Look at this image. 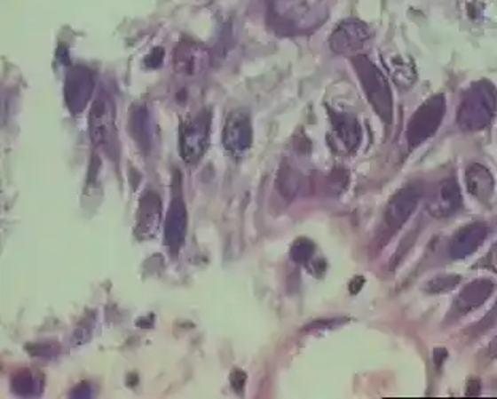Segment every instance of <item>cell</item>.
Masks as SVG:
<instances>
[{
	"label": "cell",
	"mask_w": 497,
	"mask_h": 399,
	"mask_svg": "<svg viewBox=\"0 0 497 399\" xmlns=\"http://www.w3.org/2000/svg\"><path fill=\"white\" fill-rule=\"evenodd\" d=\"M422 196H424L422 184L412 182L397 190L396 194L390 196L384 212V220L392 234L412 218L413 212L416 211L418 204L422 200Z\"/></svg>",
	"instance_id": "cell-6"
},
{
	"label": "cell",
	"mask_w": 497,
	"mask_h": 399,
	"mask_svg": "<svg viewBox=\"0 0 497 399\" xmlns=\"http://www.w3.org/2000/svg\"><path fill=\"white\" fill-rule=\"evenodd\" d=\"M446 112V101L443 94H434L428 101L422 102L420 109L413 114L410 124L406 126V141L410 149L420 148L429 141L442 125Z\"/></svg>",
	"instance_id": "cell-3"
},
{
	"label": "cell",
	"mask_w": 497,
	"mask_h": 399,
	"mask_svg": "<svg viewBox=\"0 0 497 399\" xmlns=\"http://www.w3.org/2000/svg\"><path fill=\"white\" fill-rule=\"evenodd\" d=\"M130 132L134 141L139 144L140 150L148 154L154 146V124L148 110L144 106L134 108L130 118Z\"/></svg>",
	"instance_id": "cell-18"
},
{
	"label": "cell",
	"mask_w": 497,
	"mask_h": 399,
	"mask_svg": "<svg viewBox=\"0 0 497 399\" xmlns=\"http://www.w3.org/2000/svg\"><path fill=\"white\" fill-rule=\"evenodd\" d=\"M162 198L147 190L140 198L139 210L136 214V236L139 240H152L156 236L162 224Z\"/></svg>",
	"instance_id": "cell-11"
},
{
	"label": "cell",
	"mask_w": 497,
	"mask_h": 399,
	"mask_svg": "<svg viewBox=\"0 0 497 399\" xmlns=\"http://www.w3.org/2000/svg\"><path fill=\"white\" fill-rule=\"evenodd\" d=\"M316 254V244L308 238H298L290 250V258L296 264H308Z\"/></svg>",
	"instance_id": "cell-21"
},
{
	"label": "cell",
	"mask_w": 497,
	"mask_h": 399,
	"mask_svg": "<svg viewBox=\"0 0 497 399\" xmlns=\"http://www.w3.org/2000/svg\"><path fill=\"white\" fill-rule=\"evenodd\" d=\"M232 387H233L236 392L240 393L242 392V388H244V385H246V374L240 371V369H234L233 374H232Z\"/></svg>",
	"instance_id": "cell-27"
},
{
	"label": "cell",
	"mask_w": 497,
	"mask_h": 399,
	"mask_svg": "<svg viewBox=\"0 0 497 399\" xmlns=\"http://www.w3.org/2000/svg\"><path fill=\"white\" fill-rule=\"evenodd\" d=\"M28 352L34 355V356H40V358H51L55 356L58 352V347L55 344L51 345H29Z\"/></svg>",
	"instance_id": "cell-24"
},
{
	"label": "cell",
	"mask_w": 497,
	"mask_h": 399,
	"mask_svg": "<svg viewBox=\"0 0 497 399\" xmlns=\"http://www.w3.org/2000/svg\"><path fill=\"white\" fill-rule=\"evenodd\" d=\"M485 264L488 268H491L494 274H497V243L491 248L488 256L485 259Z\"/></svg>",
	"instance_id": "cell-28"
},
{
	"label": "cell",
	"mask_w": 497,
	"mask_h": 399,
	"mask_svg": "<svg viewBox=\"0 0 497 399\" xmlns=\"http://www.w3.org/2000/svg\"><path fill=\"white\" fill-rule=\"evenodd\" d=\"M459 282H461V276H458V275H440V276L432 278L426 284V291L430 294H440V292H446V291L456 288Z\"/></svg>",
	"instance_id": "cell-22"
},
{
	"label": "cell",
	"mask_w": 497,
	"mask_h": 399,
	"mask_svg": "<svg viewBox=\"0 0 497 399\" xmlns=\"http://www.w3.org/2000/svg\"><path fill=\"white\" fill-rule=\"evenodd\" d=\"M494 290H496V286L490 280H474L459 292L454 307L459 314H469L475 308L482 307L491 298Z\"/></svg>",
	"instance_id": "cell-16"
},
{
	"label": "cell",
	"mask_w": 497,
	"mask_h": 399,
	"mask_svg": "<svg viewBox=\"0 0 497 399\" xmlns=\"http://www.w3.org/2000/svg\"><path fill=\"white\" fill-rule=\"evenodd\" d=\"M13 392L23 398H34L42 393V382L32 376L31 371H20L13 377Z\"/></svg>",
	"instance_id": "cell-20"
},
{
	"label": "cell",
	"mask_w": 497,
	"mask_h": 399,
	"mask_svg": "<svg viewBox=\"0 0 497 399\" xmlns=\"http://www.w3.org/2000/svg\"><path fill=\"white\" fill-rule=\"evenodd\" d=\"M94 90L93 72L86 66H72L64 82V100L72 114H82L91 100Z\"/></svg>",
	"instance_id": "cell-8"
},
{
	"label": "cell",
	"mask_w": 497,
	"mask_h": 399,
	"mask_svg": "<svg viewBox=\"0 0 497 399\" xmlns=\"http://www.w3.org/2000/svg\"><path fill=\"white\" fill-rule=\"evenodd\" d=\"M186 235V208L182 196L172 198L168 210V218L164 222V243L172 254H178L184 246Z\"/></svg>",
	"instance_id": "cell-13"
},
{
	"label": "cell",
	"mask_w": 497,
	"mask_h": 399,
	"mask_svg": "<svg viewBox=\"0 0 497 399\" xmlns=\"http://www.w3.org/2000/svg\"><path fill=\"white\" fill-rule=\"evenodd\" d=\"M466 184L469 194L480 202H490L494 194V176L483 164H474L467 168Z\"/></svg>",
	"instance_id": "cell-17"
},
{
	"label": "cell",
	"mask_w": 497,
	"mask_h": 399,
	"mask_svg": "<svg viewBox=\"0 0 497 399\" xmlns=\"http://www.w3.org/2000/svg\"><path fill=\"white\" fill-rule=\"evenodd\" d=\"M497 114V88L490 80H477L467 88L458 110L462 132L475 133L491 125Z\"/></svg>",
	"instance_id": "cell-1"
},
{
	"label": "cell",
	"mask_w": 497,
	"mask_h": 399,
	"mask_svg": "<svg viewBox=\"0 0 497 399\" xmlns=\"http://www.w3.org/2000/svg\"><path fill=\"white\" fill-rule=\"evenodd\" d=\"M93 395V388H91V385L88 384V382L78 385L70 392L72 398H91Z\"/></svg>",
	"instance_id": "cell-25"
},
{
	"label": "cell",
	"mask_w": 497,
	"mask_h": 399,
	"mask_svg": "<svg viewBox=\"0 0 497 399\" xmlns=\"http://www.w3.org/2000/svg\"><path fill=\"white\" fill-rule=\"evenodd\" d=\"M330 122H332L335 140L340 142L342 149L346 154H354L362 141V130L359 125L358 118L351 114L332 112Z\"/></svg>",
	"instance_id": "cell-15"
},
{
	"label": "cell",
	"mask_w": 497,
	"mask_h": 399,
	"mask_svg": "<svg viewBox=\"0 0 497 399\" xmlns=\"http://www.w3.org/2000/svg\"><path fill=\"white\" fill-rule=\"evenodd\" d=\"M488 234H490V228L483 222H474V224H469L466 227L461 228L451 240V258L464 259L474 254L475 251L485 243Z\"/></svg>",
	"instance_id": "cell-14"
},
{
	"label": "cell",
	"mask_w": 497,
	"mask_h": 399,
	"mask_svg": "<svg viewBox=\"0 0 497 399\" xmlns=\"http://www.w3.org/2000/svg\"><path fill=\"white\" fill-rule=\"evenodd\" d=\"M384 63H386L390 77L402 90H408L418 79L414 64L412 60H406L405 56L390 55L384 60Z\"/></svg>",
	"instance_id": "cell-19"
},
{
	"label": "cell",
	"mask_w": 497,
	"mask_h": 399,
	"mask_svg": "<svg viewBox=\"0 0 497 399\" xmlns=\"http://www.w3.org/2000/svg\"><path fill=\"white\" fill-rule=\"evenodd\" d=\"M278 188L282 196L294 198L298 192V180H296V172L292 170H282L280 180H278Z\"/></svg>",
	"instance_id": "cell-23"
},
{
	"label": "cell",
	"mask_w": 497,
	"mask_h": 399,
	"mask_svg": "<svg viewBox=\"0 0 497 399\" xmlns=\"http://www.w3.org/2000/svg\"><path fill=\"white\" fill-rule=\"evenodd\" d=\"M90 140L98 148H109L110 142L115 138V104L107 92H101L94 100L90 118Z\"/></svg>",
	"instance_id": "cell-5"
},
{
	"label": "cell",
	"mask_w": 497,
	"mask_h": 399,
	"mask_svg": "<svg viewBox=\"0 0 497 399\" xmlns=\"http://www.w3.org/2000/svg\"><path fill=\"white\" fill-rule=\"evenodd\" d=\"M352 66L356 69L360 85L364 88L367 100L373 110L380 116L384 124H392L394 120V98L390 86L384 74L378 69L376 64L372 63L367 56H352Z\"/></svg>",
	"instance_id": "cell-2"
},
{
	"label": "cell",
	"mask_w": 497,
	"mask_h": 399,
	"mask_svg": "<svg viewBox=\"0 0 497 399\" xmlns=\"http://www.w3.org/2000/svg\"><path fill=\"white\" fill-rule=\"evenodd\" d=\"M176 71L185 77L201 76L209 68L210 53L206 48L200 47L192 42L180 44L174 56Z\"/></svg>",
	"instance_id": "cell-12"
},
{
	"label": "cell",
	"mask_w": 497,
	"mask_h": 399,
	"mask_svg": "<svg viewBox=\"0 0 497 399\" xmlns=\"http://www.w3.org/2000/svg\"><path fill=\"white\" fill-rule=\"evenodd\" d=\"M210 134L209 110H201L180 126L179 150L184 162L188 164L201 160L208 149Z\"/></svg>",
	"instance_id": "cell-4"
},
{
	"label": "cell",
	"mask_w": 497,
	"mask_h": 399,
	"mask_svg": "<svg viewBox=\"0 0 497 399\" xmlns=\"http://www.w3.org/2000/svg\"><path fill=\"white\" fill-rule=\"evenodd\" d=\"M462 206V194L458 180L448 178L438 182L430 192L428 200V212L435 219H446L458 212Z\"/></svg>",
	"instance_id": "cell-10"
},
{
	"label": "cell",
	"mask_w": 497,
	"mask_h": 399,
	"mask_svg": "<svg viewBox=\"0 0 497 399\" xmlns=\"http://www.w3.org/2000/svg\"><path fill=\"white\" fill-rule=\"evenodd\" d=\"M494 315H496V318H497V304L496 307H494Z\"/></svg>",
	"instance_id": "cell-29"
},
{
	"label": "cell",
	"mask_w": 497,
	"mask_h": 399,
	"mask_svg": "<svg viewBox=\"0 0 497 399\" xmlns=\"http://www.w3.org/2000/svg\"><path fill=\"white\" fill-rule=\"evenodd\" d=\"M163 50H162V48H156V50H154V52L146 58V64H147L148 68H160L162 63H163Z\"/></svg>",
	"instance_id": "cell-26"
},
{
	"label": "cell",
	"mask_w": 497,
	"mask_h": 399,
	"mask_svg": "<svg viewBox=\"0 0 497 399\" xmlns=\"http://www.w3.org/2000/svg\"><path fill=\"white\" fill-rule=\"evenodd\" d=\"M370 40V29L366 23L350 18L335 28L330 36V48L336 55L358 56Z\"/></svg>",
	"instance_id": "cell-9"
},
{
	"label": "cell",
	"mask_w": 497,
	"mask_h": 399,
	"mask_svg": "<svg viewBox=\"0 0 497 399\" xmlns=\"http://www.w3.org/2000/svg\"><path fill=\"white\" fill-rule=\"evenodd\" d=\"M254 133L248 110L236 109L226 117L222 141L226 152L234 158H241L252 146Z\"/></svg>",
	"instance_id": "cell-7"
}]
</instances>
